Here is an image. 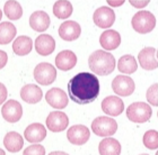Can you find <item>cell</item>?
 Segmentation results:
<instances>
[{
	"mask_svg": "<svg viewBox=\"0 0 158 155\" xmlns=\"http://www.w3.org/2000/svg\"><path fill=\"white\" fill-rule=\"evenodd\" d=\"M99 81L89 72H80L71 78L68 83L70 99L78 105H88L97 99L99 95Z\"/></svg>",
	"mask_w": 158,
	"mask_h": 155,
	"instance_id": "cell-1",
	"label": "cell"
},
{
	"mask_svg": "<svg viewBox=\"0 0 158 155\" xmlns=\"http://www.w3.org/2000/svg\"><path fill=\"white\" fill-rule=\"evenodd\" d=\"M88 65L94 74L109 76L115 69V59L111 53L98 50L90 54Z\"/></svg>",
	"mask_w": 158,
	"mask_h": 155,
	"instance_id": "cell-2",
	"label": "cell"
},
{
	"mask_svg": "<svg viewBox=\"0 0 158 155\" xmlns=\"http://www.w3.org/2000/svg\"><path fill=\"white\" fill-rule=\"evenodd\" d=\"M131 25L133 29L140 34L150 33L156 27V17L150 11L141 10L132 17Z\"/></svg>",
	"mask_w": 158,
	"mask_h": 155,
	"instance_id": "cell-3",
	"label": "cell"
},
{
	"mask_svg": "<svg viewBox=\"0 0 158 155\" xmlns=\"http://www.w3.org/2000/svg\"><path fill=\"white\" fill-rule=\"evenodd\" d=\"M93 133L101 137H110L114 135L118 130V122L111 117H97L92 122Z\"/></svg>",
	"mask_w": 158,
	"mask_h": 155,
	"instance_id": "cell-4",
	"label": "cell"
},
{
	"mask_svg": "<svg viewBox=\"0 0 158 155\" xmlns=\"http://www.w3.org/2000/svg\"><path fill=\"white\" fill-rule=\"evenodd\" d=\"M152 115L150 106L146 103H133L127 108V117L132 122H148Z\"/></svg>",
	"mask_w": 158,
	"mask_h": 155,
	"instance_id": "cell-5",
	"label": "cell"
},
{
	"mask_svg": "<svg viewBox=\"0 0 158 155\" xmlns=\"http://www.w3.org/2000/svg\"><path fill=\"white\" fill-rule=\"evenodd\" d=\"M56 74L58 73L56 68L46 62L40 63L34 69V79L42 86H49L54 82V80L56 79Z\"/></svg>",
	"mask_w": 158,
	"mask_h": 155,
	"instance_id": "cell-6",
	"label": "cell"
},
{
	"mask_svg": "<svg viewBox=\"0 0 158 155\" xmlns=\"http://www.w3.org/2000/svg\"><path fill=\"white\" fill-rule=\"evenodd\" d=\"M113 91L121 97H129L135 89V81L128 76H118L112 81Z\"/></svg>",
	"mask_w": 158,
	"mask_h": 155,
	"instance_id": "cell-7",
	"label": "cell"
},
{
	"mask_svg": "<svg viewBox=\"0 0 158 155\" xmlns=\"http://www.w3.org/2000/svg\"><path fill=\"white\" fill-rule=\"evenodd\" d=\"M93 20L99 28H110L115 21V14L110 7H99L93 15Z\"/></svg>",
	"mask_w": 158,
	"mask_h": 155,
	"instance_id": "cell-8",
	"label": "cell"
},
{
	"mask_svg": "<svg viewBox=\"0 0 158 155\" xmlns=\"http://www.w3.org/2000/svg\"><path fill=\"white\" fill-rule=\"evenodd\" d=\"M69 125L68 116L62 111H51L46 118V127L53 133L62 132Z\"/></svg>",
	"mask_w": 158,
	"mask_h": 155,
	"instance_id": "cell-9",
	"label": "cell"
},
{
	"mask_svg": "<svg viewBox=\"0 0 158 155\" xmlns=\"http://www.w3.org/2000/svg\"><path fill=\"white\" fill-rule=\"evenodd\" d=\"M2 118L8 122H17L23 116V107L16 100H8L1 109Z\"/></svg>",
	"mask_w": 158,
	"mask_h": 155,
	"instance_id": "cell-10",
	"label": "cell"
},
{
	"mask_svg": "<svg viewBox=\"0 0 158 155\" xmlns=\"http://www.w3.org/2000/svg\"><path fill=\"white\" fill-rule=\"evenodd\" d=\"M90 137L89 129L84 125H73L67 132V138L73 145H84Z\"/></svg>",
	"mask_w": 158,
	"mask_h": 155,
	"instance_id": "cell-11",
	"label": "cell"
},
{
	"mask_svg": "<svg viewBox=\"0 0 158 155\" xmlns=\"http://www.w3.org/2000/svg\"><path fill=\"white\" fill-rule=\"evenodd\" d=\"M138 61L142 69L147 70V71L157 69V50L155 47H145V48H142L138 54Z\"/></svg>",
	"mask_w": 158,
	"mask_h": 155,
	"instance_id": "cell-12",
	"label": "cell"
},
{
	"mask_svg": "<svg viewBox=\"0 0 158 155\" xmlns=\"http://www.w3.org/2000/svg\"><path fill=\"white\" fill-rule=\"evenodd\" d=\"M46 103L56 109H63L68 106V97L62 89L52 88L45 95Z\"/></svg>",
	"mask_w": 158,
	"mask_h": 155,
	"instance_id": "cell-13",
	"label": "cell"
},
{
	"mask_svg": "<svg viewBox=\"0 0 158 155\" xmlns=\"http://www.w3.org/2000/svg\"><path fill=\"white\" fill-rule=\"evenodd\" d=\"M81 34V28L80 25L73 20H67L62 23L59 27V35L60 37L64 41L71 42L76 41Z\"/></svg>",
	"mask_w": 158,
	"mask_h": 155,
	"instance_id": "cell-14",
	"label": "cell"
},
{
	"mask_svg": "<svg viewBox=\"0 0 158 155\" xmlns=\"http://www.w3.org/2000/svg\"><path fill=\"white\" fill-rule=\"evenodd\" d=\"M102 110L105 112L106 115L116 117L121 115L122 111L124 110V103L121 100V98L115 96H109L102 101Z\"/></svg>",
	"mask_w": 158,
	"mask_h": 155,
	"instance_id": "cell-15",
	"label": "cell"
},
{
	"mask_svg": "<svg viewBox=\"0 0 158 155\" xmlns=\"http://www.w3.org/2000/svg\"><path fill=\"white\" fill-rule=\"evenodd\" d=\"M54 48H56V41L51 35L42 34L35 40V50L40 55H50L54 52Z\"/></svg>",
	"mask_w": 158,
	"mask_h": 155,
	"instance_id": "cell-16",
	"label": "cell"
},
{
	"mask_svg": "<svg viewBox=\"0 0 158 155\" xmlns=\"http://www.w3.org/2000/svg\"><path fill=\"white\" fill-rule=\"evenodd\" d=\"M99 44L106 51L115 50L121 44V35L116 30L107 29L104 33H102L99 37Z\"/></svg>",
	"mask_w": 158,
	"mask_h": 155,
	"instance_id": "cell-17",
	"label": "cell"
},
{
	"mask_svg": "<svg viewBox=\"0 0 158 155\" xmlns=\"http://www.w3.org/2000/svg\"><path fill=\"white\" fill-rule=\"evenodd\" d=\"M77 64L76 54L70 50L60 52L56 57V65L61 71H69Z\"/></svg>",
	"mask_w": 158,
	"mask_h": 155,
	"instance_id": "cell-18",
	"label": "cell"
},
{
	"mask_svg": "<svg viewBox=\"0 0 158 155\" xmlns=\"http://www.w3.org/2000/svg\"><path fill=\"white\" fill-rule=\"evenodd\" d=\"M24 137L30 143H40L46 137V128L40 122H34L27 126L24 132Z\"/></svg>",
	"mask_w": 158,
	"mask_h": 155,
	"instance_id": "cell-19",
	"label": "cell"
},
{
	"mask_svg": "<svg viewBox=\"0 0 158 155\" xmlns=\"http://www.w3.org/2000/svg\"><path fill=\"white\" fill-rule=\"evenodd\" d=\"M43 92L36 84H26L20 89V98L27 103H37L42 100Z\"/></svg>",
	"mask_w": 158,
	"mask_h": 155,
	"instance_id": "cell-20",
	"label": "cell"
},
{
	"mask_svg": "<svg viewBox=\"0 0 158 155\" xmlns=\"http://www.w3.org/2000/svg\"><path fill=\"white\" fill-rule=\"evenodd\" d=\"M30 26L35 32H44L50 26V17L45 11H34L30 16Z\"/></svg>",
	"mask_w": 158,
	"mask_h": 155,
	"instance_id": "cell-21",
	"label": "cell"
},
{
	"mask_svg": "<svg viewBox=\"0 0 158 155\" xmlns=\"http://www.w3.org/2000/svg\"><path fill=\"white\" fill-rule=\"evenodd\" d=\"M98 152L101 155H120L121 144L118 139L113 137H106L99 143Z\"/></svg>",
	"mask_w": 158,
	"mask_h": 155,
	"instance_id": "cell-22",
	"label": "cell"
},
{
	"mask_svg": "<svg viewBox=\"0 0 158 155\" xmlns=\"http://www.w3.org/2000/svg\"><path fill=\"white\" fill-rule=\"evenodd\" d=\"M3 145L7 151L11 153L19 152L24 146V139L17 132H9L7 133L5 138H3Z\"/></svg>",
	"mask_w": 158,
	"mask_h": 155,
	"instance_id": "cell-23",
	"label": "cell"
},
{
	"mask_svg": "<svg viewBox=\"0 0 158 155\" xmlns=\"http://www.w3.org/2000/svg\"><path fill=\"white\" fill-rule=\"evenodd\" d=\"M33 48V42L28 36H19L14 41L13 43V51L18 56H25L30 54Z\"/></svg>",
	"mask_w": 158,
	"mask_h": 155,
	"instance_id": "cell-24",
	"label": "cell"
},
{
	"mask_svg": "<svg viewBox=\"0 0 158 155\" xmlns=\"http://www.w3.org/2000/svg\"><path fill=\"white\" fill-rule=\"evenodd\" d=\"M118 69L121 73L124 74H132L138 69V63L132 55H123L120 57L118 62Z\"/></svg>",
	"mask_w": 158,
	"mask_h": 155,
	"instance_id": "cell-25",
	"label": "cell"
},
{
	"mask_svg": "<svg viewBox=\"0 0 158 155\" xmlns=\"http://www.w3.org/2000/svg\"><path fill=\"white\" fill-rule=\"evenodd\" d=\"M17 29L15 25L9 21H3L0 24V44L6 45L9 44L15 38Z\"/></svg>",
	"mask_w": 158,
	"mask_h": 155,
	"instance_id": "cell-26",
	"label": "cell"
},
{
	"mask_svg": "<svg viewBox=\"0 0 158 155\" xmlns=\"http://www.w3.org/2000/svg\"><path fill=\"white\" fill-rule=\"evenodd\" d=\"M53 14L59 19L69 18L73 14V5L67 0H59L53 5Z\"/></svg>",
	"mask_w": 158,
	"mask_h": 155,
	"instance_id": "cell-27",
	"label": "cell"
},
{
	"mask_svg": "<svg viewBox=\"0 0 158 155\" xmlns=\"http://www.w3.org/2000/svg\"><path fill=\"white\" fill-rule=\"evenodd\" d=\"M3 11L10 20H17L23 16V8L18 1H7L3 6Z\"/></svg>",
	"mask_w": 158,
	"mask_h": 155,
	"instance_id": "cell-28",
	"label": "cell"
},
{
	"mask_svg": "<svg viewBox=\"0 0 158 155\" xmlns=\"http://www.w3.org/2000/svg\"><path fill=\"white\" fill-rule=\"evenodd\" d=\"M143 145L149 149H157L158 147V132L157 130H148L143 135Z\"/></svg>",
	"mask_w": 158,
	"mask_h": 155,
	"instance_id": "cell-29",
	"label": "cell"
},
{
	"mask_svg": "<svg viewBox=\"0 0 158 155\" xmlns=\"http://www.w3.org/2000/svg\"><path fill=\"white\" fill-rule=\"evenodd\" d=\"M157 91H158V84H157V83H154L152 86L149 87V89L147 90V93H146L147 101H148L150 105L156 106V107L158 106Z\"/></svg>",
	"mask_w": 158,
	"mask_h": 155,
	"instance_id": "cell-30",
	"label": "cell"
},
{
	"mask_svg": "<svg viewBox=\"0 0 158 155\" xmlns=\"http://www.w3.org/2000/svg\"><path fill=\"white\" fill-rule=\"evenodd\" d=\"M23 155H45V149L40 144H34L26 147Z\"/></svg>",
	"mask_w": 158,
	"mask_h": 155,
	"instance_id": "cell-31",
	"label": "cell"
},
{
	"mask_svg": "<svg viewBox=\"0 0 158 155\" xmlns=\"http://www.w3.org/2000/svg\"><path fill=\"white\" fill-rule=\"evenodd\" d=\"M130 2V5L133 7H135V8H143V7L148 6V3L150 2L149 0H142V1H135V0H130L129 1Z\"/></svg>",
	"mask_w": 158,
	"mask_h": 155,
	"instance_id": "cell-32",
	"label": "cell"
},
{
	"mask_svg": "<svg viewBox=\"0 0 158 155\" xmlns=\"http://www.w3.org/2000/svg\"><path fill=\"white\" fill-rule=\"evenodd\" d=\"M7 88L3 86L2 83L0 82V105H2V103H5L7 99Z\"/></svg>",
	"mask_w": 158,
	"mask_h": 155,
	"instance_id": "cell-33",
	"label": "cell"
},
{
	"mask_svg": "<svg viewBox=\"0 0 158 155\" xmlns=\"http://www.w3.org/2000/svg\"><path fill=\"white\" fill-rule=\"evenodd\" d=\"M7 62H8V55H7V53L5 51L0 50V70L6 66Z\"/></svg>",
	"mask_w": 158,
	"mask_h": 155,
	"instance_id": "cell-34",
	"label": "cell"
},
{
	"mask_svg": "<svg viewBox=\"0 0 158 155\" xmlns=\"http://www.w3.org/2000/svg\"><path fill=\"white\" fill-rule=\"evenodd\" d=\"M106 2L109 3L111 7H120V6H122L125 1H123V0H116V1L115 0H107Z\"/></svg>",
	"mask_w": 158,
	"mask_h": 155,
	"instance_id": "cell-35",
	"label": "cell"
},
{
	"mask_svg": "<svg viewBox=\"0 0 158 155\" xmlns=\"http://www.w3.org/2000/svg\"><path fill=\"white\" fill-rule=\"evenodd\" d=\"M49 155H69L66 152H61V151H56V152H51Z\"/></svg>",
	"mask_w": 158,
	"mask_h": 155,
	"instance_id": "cell-36",
	"label": "cell"
},
{
	"mask_svg": "<svg viewBox=\"0 0 158 155\" xmlns=\"http://www.w3.org/2000/svg\"><path fill=\"white\" fill-rule=\"evenodd\" d=\"M0 155H6V153H5V151L2 149H0Z\"/></svg>",
	"mask_w": 158,
	"mask_h": 155,
	"instance_id": "cell-37",
	"label": "cell"
},
{
	"mask_svg": "<svg viewBox=\"0 0 158 155\" xmlns=\"http://www.w3.org/2000/svg\"><path fill=\"white\" fill-rule=\"evenodd\" d=\"M1 18H2V11H1V9H0V20H1Z\"/></svg>",
	"mask_w": 158,
	"mask_h": 155,
	"instance_id": "cell-38",
	"label": "cell"
},
{
	"mask_svg": "<svg viewBox=\"0 0 158 155\" xmlns=\"http://www.w3.org/2000/svg\"><path fill=\"white\" fill-rule=\"evenodd\" d=\"M140 155H148V154H140Z\"/></svg>",
	"mask_w": 158,
	"mask_h": 155,
	"instance_id": "cell-39",
	"label": "cell"
}]
</instances>
